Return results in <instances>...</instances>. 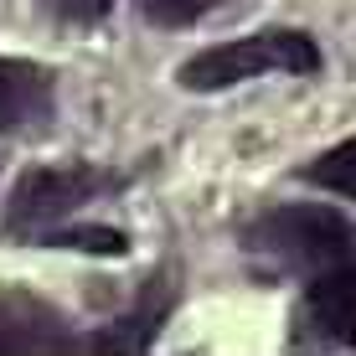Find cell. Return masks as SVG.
Listing matches in <instances>:
<instances>
[{
    "label": "cell",
    "instance_id": "1",
    "mask_svg": "<svg viewBox=\"0 0 356 356\" xmlns=\"http://www.w3.org/2000/svg\"><path fill=\"white\" fill-rule=\"evenodd\" d=\"M243 243L279 274L321 279L330 268L351 264V222L336 207H274L243 232Z\"/></svg>",
    "mask_w": 356,
    "mask_h": 356
},
{
    "label": "cell",
    "instance_id": "2",
    "mask_svg": "<svg viewBox=\"0 0 356 356\" xmlns=\"http://www.w3.org/2000/svg\"><path fill=\"white\" fill-rule=\"evenodd\" d=\"M315 67H321V52L305 31H253L196 52L176 78L191 93H217V88H238L248 78H264V72H315Z\"/></svg>",
    "mask_w": 356,
    "mask_h": 356
},
{
    "label": "cell",
    "instance_id": "3",
    "mask_svg": "<svg viewBox=\"0 0 356 356\" xmlns=\"http://www.w3.org/2000/svg\"><path fill=\"white\" fill-rule=\"evenodd\" d=\"M114 186L119 181L93 165H36L16 181V191L6 202V232L42 238V232L63 227L67 212H78L83 202H93L98 191H114Z\"/></svg>",
    "mask_w": 356,
    "mask_h": 356
},
{
    "label": "cell",
    "instance_id": "4",
    "mask_svg": "<svg viewBox=\"0 0 356 356\" xmlns=\"http://www.w3.org/2000/svg\"><path fill=\"white\" fill-rule=\"evenodd\" d=\"M57 114L52 72L26 57H0V134H42Z\"/></svg>",
    "mask_w": 356,
    "mask_h": 356
},
{
    "label": "cell",
    "instance_id": "5",
    "mask_svg": "<svg viewBox=\"0 0 356 356\" xmlns=\"http://www.w3.org/2000/svg\"><path fill=\"white\" fill-rule=\"evenodd\" d=\"M305 330L325 346H356V268L341 264L310 279L305 294Z\"/></svg>",
    "mask_w": 356,
    "mask_h": 356
},
{
    "label": "cell",
    "instance_id": "6",
    "mask_svg": "<svg viewBox=\"0 0 356 356\" xmlns=\"http://www.w3.org/2000/svg\"><path fill=\"white\" fill-rule=\"evenodd\" d=\"M63 315L31 294L0 289V351H47L63 346Z\"/></svg>",
    "mask_w": 356,
    "mask_h": 356
},
{
    "label": "cell",
    "instance_id": "7",
    "mask_svg": "<svg viewBox=\"0 0 356 356\" xmlns=\"http://www.w3.org/2000/svg\"><path fill=\"white\" fill-rule=\"evenodd\" d=\"M305 181L321 186V191H336V196H356V140L325 150L321 161H310L305 165Z\"/></svg>",
    "mask_w": 356,
    "mask_h": 356
},
{
    "label": "cell",
    "instance_id": "8",
    "mask_svg": "<svg viewBox=\"0 0 356 356\" xmlns=\"http://www.w3.org/2000/svg\"><path fill=\"white\" fill-rule=\"evenodd\" d=\"M42 243H57V248H88V253H124V232L119 227H52L42 232Z\"/></svg>",
    "mask_w": 356,
    "mask_h": 356
},
{
    "label": "cell",
    "instance_id": "9",
    "mask_svg": "<svg viewBox=\"0 0 356 356\" xmlns=\"http://www.w3.org/2000/svg\"><path fill=\"white\" fill-rule=\"evenodd\" d=\"M222 0H140V10L155 21V26H191L207 10H217Z\"/></svg>",
    "mask_w": 356,
    "mask_h": 356
},
{
    "label": "cell",
    "instance_id": "10",
    "mask_svg": "<svg viewBox=\"0 0 356 356\" xmlns=\"http://www.w3.org/2000/svg\"><path fill=\"white\" fill-rule=\"evenodd\" d=\"M108 6L114 0H47V10L57 21H67V26H98L108 16Z\"/></svg>",
    "mask_w": 356,
    "mask_h": 356
}]
</instances>
